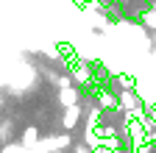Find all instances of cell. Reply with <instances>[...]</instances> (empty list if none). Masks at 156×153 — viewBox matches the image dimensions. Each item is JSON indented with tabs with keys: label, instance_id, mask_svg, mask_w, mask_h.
Masks as SVG:
<instances>
[{
	"label": "cell",
	"instance_id": "obj_1",
	"mask_svg": "<svg viewBox=\"0 0 156 153\" xmlns=\"http://www.w3.org/2000/svg\"><path fill=\"white\" fill-rule=\"evenodd\" d=\"M70 78L75 86H95L92 84V67L87 61H73L70 64Z\"/></svg>",
	"mask_w": 156,
	"mask_h": 153
},
{
	"label": "cell",
	"instance_id": "obj_2",
	"mask_svg": "<svg viewBox=\"0 0 156 153\" xmlns=\"http://www.w3.org/2000/svg\"><path fill=\"white\" fill-rule=\"evenodd\" d=\"M81 117H84V109H81V106H70V109H64V117H62L64 131H73L78 123H81Z\"/></svg>",
	"mask_w": 156,
	"mask_h": 153
},
{
	"label": "cell",
	"instance_id": "obj_3",
	"mask_svg": "<svg viewBox=\"0 0 156 153\" xmlns=\"http://www.w3.org/2000/svg\"><path fill=\"white\" fill-rule=\"evenodd\" d=\"M39 142H42V139H39V128H25V134H23V145L25 148H36Z\"/></svg>",
	"mask_w": 156,
	"mask_h": 153
},
{
	"label": "cell",
	"instance_id": "obj_4",
	"mask_svg": "<svg viewBox=\"0 0 156 153\" xmlns=\"http://www.w3.org/2000/svg\"><path fill=\"white\" fill-rule=\"evenodd\" d=\"M0 153H36V148H25L23 142H9V145H3Z\"/></svg>",
	"mask_w": 156,
	"mask_h": 153
},
{
	"label": "cell",
	"instance_id": "obj_5",
	"mask_svg": "<svg viewBox=\"0 0 156 153\" xmlns=\"http://www.w3.org/2000/svg\"><path fill=\"white\" fill-rule=\"evenodd\" d=\"M53 153H64V150H53Z\"/></svg>",
	"mask_w": 156,
	"mask_h": 153
},
{
	"label": "cell",
	"instance_id": "obj_6",
	"mask_svg": "<svg viewBox=\"0 0 156 153\" xmlns=\"http://www.w3.org/2000/svg\"><path fill=\"white\" fill-rule=\"evenodd\" d=\"M151 153H156V150H151Z\"/></svg>",
	"mask_w": 156,
	"mask_h": 153
}]
</instances>
